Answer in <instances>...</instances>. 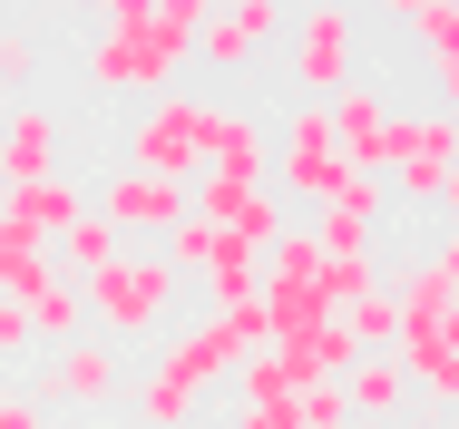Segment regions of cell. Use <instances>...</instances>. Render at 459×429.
<instances>
[{
    "instance_id": "1",
    "label": "cell",
    "mask_w": 459,
    "mask_h": 429,
    "mask_svg": "<svg viewBox=\"0 0 459 429\" xmlns=\"http://www.w3.org/2000/svg\"><path fill=\"white\" fill-rule=\"evenodd\" d=\"M177 293H186V273L167 254H117L89 283V332L98 342H167L177 332Z\"/></svg>"
},
{
    "instance_id": "2",
    "label": "cell",
    "mask_w": 459,
    "mask_h": 429,
    "mask_svg": "<svg viewBox=\"0 0 459 429\" xmlns=\"http://www.w3.org/2000/svg\"><path fill=\"white\" fill-rule=\"evenodd\" d=\"M186 59H195V30L186 20H147V30H98L89 59H79V79L98 98H167L186 79Z\"/></svg>"
},
{
    "instance_id": "3",
    "label": "cell",
    "mask_w": 459,
    "mask_h": 429,
    "mask_svg": "<svg viewBox=\"0 0 459 429\" xmlns=\"http://www.w3.org/2000/svg\"><path fill=\"white\" fill-rule=\"evenodd\" d=\"M283 69L303 98H333V88L362 79V10L352 0H313V10H293V30H283Z\"/></svg>"
},
{
    "instance_id": "4",
    "label": "cell",
    "mask_w": 459,
    "mask_h": 429,
    "mask_svg": "<svg viewBox=\"0 0 459 429\" xmlns=\"http://www.w3.org/2000/svg\"><path fill=\"white\" fill-rule=\"evenodd\" d=\"M459 167V117L450 107H391V137H381V176L401 205H440V185Z\"/></svg>"
},
{
    "instance_id": "5",
    "label": "cell",
    "mask_w": 459,
    "mask_h": 429,
    "mask_svg": "<svg viewBox=\"0 0 459 429\" xmlns=\"http://www.w3.org/2000/svg\"><path fill=\"white\" fill-rule=\"evenodd\" d=\"M205 117H215V98H195V88L147 98V107H137V127H127V167L195 185V176H205Z\"/></svg>"
},
{
    "instance_id": "6",
    "label": "cell",
    "mask_w": 459,
    "mask_h": 429,
    "mask_svg": "<svg viewBox=\"0 0 459 429\" xmlns=\"http://www.w3.org/2000/svg\"><path fill=\"white\" fill-rule=\"evenodd\" d=\"M264 185H274L283 205H303V215L342 185V147H333L323 98H293V107H283V127H274V176H264Z\"/></svg>"
},
{
    "instance_id": "7",
    "label": "cell",
    "mask_w": 459,
    "mask_h": 429,
    "mask_svg": "<svg viewBox=\"0 0 459 429\" xmlns=\"http://www.w3.org/2000/svg\"><path fill=\"white\" fill-rule=\"evenodd\" d=\"M20 390H30L39 410H108V400L127 390V361H117V342H98V332H89V342L49 351V361H39Z\"/></svg>"
},
{
    "instance_id": "8",
    "label": "cell",
    "mask_w": 459,
    "mask_h": 429,
    "mask_svg": "<svg viewBox=\"0 0 459 429\" xmlns=\"http://www.w3.org/2000/svg\"><path fill=\"white\" fill-rule=\"evenodd\" d=\"M89 205L127 235V245H137V235H157V245H167L186 215H195V185H177V176H137V167H108V185H98Z\"/></svg>"
},
{
    "instance_id": "9",
    "label": "cell",
    "mask_w": 459,
    "mask_h": 429,
    "mask_svg": "<svg viewBox=\"0 0 459 429\" xmlns=\"http://www.w3.org/2000/svg\"><path fill=\"white\" fill-rule=\"evenodd\" d=\"M283 30H293V10H283V0H225V10H215V20L195 30V59L235 79V69H245L255 49H274Z\"/></svg>"
},
{
    "instance_id": "10",
    "label": "cell",
    "mask_w": 459,
    "mask_h": 429,
    "mask_svg": "<svg viewBox=\"0 0 459 429\" xmlns=\"http://www.w3.org/2000/svg\"><path fill=\"white\" fill-rule=\"evenodd\" d=\"M401 371H411V390L430 400V410H459V303L450 313H430V322H401Z\"/></svg>"
},
{
    "instance_id": "11",
    "label": "cell",
    "mask_w": 459,
    "mask_h": 429,
    "mask_svg": "<svg viewBox=\"0 0 459 429\" xmlns=\"http://www.w3.org/2000/svg\"><path fill=\"white\" fill-rule=\"evenodd\" d=\"M205 176L264 185V176H274V127H264L255 107H215V117H205Z\"/></svg>"
},
{
    "instance_id": "12",
    "label": "cell",
    "mask_w": 459,
    "mask_h": 429,
    "mask_svg": "<svg viewBox=\"0 0 459 429\" xmlns=\"http://www.w3.org/2000/svg\"><path fill=\"white\" fill-rule=\"evenodd\" d=\"M39 176H59V107L20 98L0 117V185H39Z\"/></svg>"
},
{
    "instance_id": "13",
    "label": "cell",
    "mask_w": 459,
    "mask_h": 429,
    "mask_svg": "<svg viewBox=\"0 0 459 429\" xmlns=\"http://www.w3.org/2000/svg\"><path fill=\"white\" fill-rule=\"evenodd\" d=\"M323 117H333V147H342V167H371L381 176V137H391V98H381V88H333V98H323Z\"/></svg>"
},
{
    "instance_id": "14",
    "label": "cell",
    "mask_w": 459,
    "mask_h": 429,
    "mask_svg": "<svg viewBox=\"0 0 459 429\" xmlns=\"http://www.w3.org/2000/svg\"><path fill=\"white\" fill-rule=\"evenodd\" d=\"M274 361L293 371V390H303V381H342L362 351L342 332V313H323V322H303V332H274Z\"/></svg>"
},
{
    "instance_id": "15",
    "label": "cell",
    "mask_w": 459,
    "mask_h": 429,
    "mask_svg": "<svg viewBox=\"0 0 459 429\" xmlns=\"http://www.w3.org/2000/svg\"><path fill=\"white\" fill-rule=\"evenodd\" d=\"M342 400H352V420H362V429H391V420H401V400H411L401 351H362V361L342 371Z\"/></svg>"
},
{
    "instance_id": "16",
    "label": "cell",
    "mask_w": 459,
    "mask_h": 429,
    "mask_svg": "<svg viewBox=\"0 0 459 429\" xmlns=\"http://www.w3.org/2000/svg\"><path fill=\"white\" fill-rule=\"evenodd\" d=\"M0 215H10V225H30L39 245H59V235L89 215V195H79L69 176H39V185H10V195H0Z\"/></svg>"
},
{
    "instance_id": "17",
    "label": "cell",
    "mask_w": 459,
    "mask_h": 429,
    "mask_svg": "<svg viewBox=\"0 0 459 429\" xmlns=\"http://www.w3.org/2000/svg\"><path fill=\"white\" fill-rule=\"evenodd\" d=\"M20 322H30V342H39V351H69V342H89V293L49 273V283L20 303Z\"/></svg>"
},
{
    "instance_id": "18",
    "label": "cell",
    "mask_w": 459,
    "mask_h": 429,
    "mask_svg": "<svg viewBox=\"0 0 459 429\" xmlns=\"http://www.w3.org/2000/svg\"><path fill=\"white\" fill-rule=\"evenodd\" d=\"M127 254V235H117V225H108V215H79V225H69V235H59V245H49V263H59V283H79V293H89L98 273H108V263Z\"/></svg>"
},
{
    "instance_id": "19",
    "label": "cell",
    "mask_w": 459,
    "mask_h": 429,
    "mask_svg": "<svg viewBox=\"0 0 459 429\" xmlns=\"http://www.w3.org/2000/svg\"><path fill=\"white\" fill-rule=\"evenodd\" d=\"M215 225H225V245H235V254H274L283 235H293V205H283L274 185H245V195L215 215Z\"/></svg>"
},
{
    "instance_id": "20",
    "label": "cell",
    "mask_w": 459,
    "mask_h": 429,
    "mask_svg": "<svg viewBox=\"0 0 459 429\" xmlns=\"http://www.w3.org/2000/svg\"><path fill=\"white\" fill-rule=\"evenodd\" d=\"M391 273H381V254L371 245H342V254H323V273H313V293H323V313H352V303H371Z\"/></svg>"
},
{
    "instance_id": "21",
    "label": "cell",
    "mask_w": 459,
    "mask_h": 429,
    "mask_svg": "<svg viewBox=\"0 0 459 429\" xmlns=\"http://www.w3.org/2000/svg\"><path fill=\"white\" fill-rule=\"evenodd\" d=\"M49 273H59V263H49V245H39L30 225H10V215H0V303H30Z\"/></svg>"
},
{
    "instance_id": "22",
    "label": "cell",
    "mask_w": 459,
    "mask_h": 429,
    "mask_svg": "<svg viewBox=\"0 0 459 429\" xmlns=\"http://www.w3.org/2000/svg\"><path fill=\"white\" fill-rule=\"evenodd\" d=\"M391 303H401V322H430V313H450L459 283L440 263H391Z\"/></svg>"
},
{
    "instance_id": "23",
    "label": "cell",
    "mask_w": 459,
    "mask_h": 429,
    "mask_svg": "<svg viewBox=\"0 0 459 429\" xmlns=\"http://www.w3.org/2000/svg\"><path fill=\"white\" fill-rule=\"evenodd\" d=\"M205 293H215V313L264 303V254H225V263H205Z\"/></svg>"
},
{
    "instance_id": "24",
    "label": "cell",
    "mask_w": 459,
    "mask_h": 429,
    "mask_svg": "<svg viewBox=\"0 0 459 429\" xmlns=\"http://www.w3.org/2000/svg\"><path fill=\"white\" fill-rule=\"evenodd\" d=\"M157 254L177 263V273H205V263H225V254H235V245H225V225H205V215H186V225L167 235V245H157Z\"/></svg>"
},
{
    "instance_id": "25",
    "label": "cell",
    "mask_w": 459,
    "mask_h": 429,
    "mask_svg": "<svg viewBox=\"0 0 459 429\" xmlns=\"http://www.w3.org/2000/svg\"><path fill=\"white\" fill-rule=\"evenodd\" d=\"M342 332H352V351H391V342H401V303H391V283H381L371 303L342 313Z\"/></svg>"
},
{
    "instance_id": "26",
    "label": "cell",
    "mask_w": 459,
    "mask_h": 429,
    "mask_svg": "<svg viewBox=\"0 0 459 429\" xmlns=\"http://www.w3.org/2000/svg\"><path fill=\"white\" fill-rule=\"evenodd\" d=\"M323 273V245H313V225H293L274 254H264V283H313Z\"/></svg>"
},
{
    "instance_id": "27",
    "label": "cell",
    "mask_w": 459,
    "mask_h": 429,
    "mask_svg": "<svg viewBox=\"0 0 459 429\" xmlns=\"http://www.w3.org/2000/svg\"><path fill=\"white\" fill-rule=\"evenodd\" d=\"M245 400H293V371L274 361V342H264L245 371H235V410H245Z\"/></svg>"
},
{
    "instance_id": "28",
    "label": "cell",
    "mask_w": 459,
    "mask_h": 429,
    "mask_svg": "<svg viewBox=\"0 0 459 429\" xmlns=\"http://www.w3.org/2000/svg\"><path fill=\"white\" fill-rule=\"evenodd\" d=\"M293 420H303V429H352L342 381H303V390H293Z\"/></svg>"
},
{
    "instance_id": "29",
    "label": "cell",
    "mask_w": 459,
    "mask_h": 429,
    "mask_svg": "<svg viewBox=\"0 0 459 429\" xmlns=\"http://www.w3.org/2000/svg\"><path fill=\"white\" fill-rule=\"evenodd\" d=\"M411 39H420L430 59H459V0H430V10L411 20Z\"/></svg>"
},
{
    "instance_id": "30",
    "label": "cell",
    "mask_w": 459,
    "mask_h": 429,
    "mask_svg": "<svg viewBox=\"0 0 459 429\" xmlns=\"http://www.w3.org/2000/svg\"><path fill=\"white\" fill-rule=\"evenodd\" d=\"M30 69H39V39L30 30H0V88H30Z\"/></svg>"
},
{
    "instance_id": "31",
    "label": "cell",
    "mask_w": 459,
    "mask_h": 429,
    "mask_svg": "<svg viewBox=\"0 0 459 429\" xmlns=\"http://www.w3.org/2000/svg\"><path fill=\"white\" fill-rule=\"evenodd\" d=\"M225 429H303V420H293V400H245Z\"/></svg>"
},
{
    "instance_id": "32",
    "label": "cell",
    "mask_w": 459,
    "mask_h": 429,
    "mask_svg": "<svg viewBox=\"0 0 459 429\" xmlns=\"http://www.w3.org/2000/svg\"><path fill=\"white\" fill-rule=\"evenodd\" d=\"M108 10V30H147V20H167V0H98Z\"/></svg>"
},
{
    "instance_id": "33",
    "label": "cell",
    "mask_w": 459,
    "mask_h": 429,
    "mask_svg": "<svg viewBox=\"0 0 459 429\" xmlns=\"http://www.w3.org/2000/svg\"><path fill=\"white\" fill-rule=\"evenodd\" d=\"M20 351H30V322H20V303H0V371H10Z\"/></svg>"
},
{
    "instance_id": "34",
    "label": "cell",
    "mask_w": 459,
    "mask_h": 429,
    "mask_svg": "<svg viewBox=\"0 0 459 429\" xmlns=\"http://www.w3.org/2000/svg\"><path fill=\"white\" fill-rule=\"evenodd\" d=\"M30 420H39V400H30L20 381H0V429H30Z\"/></svg>"
},
{
    "instance_id": "35",
    "label": "cell",
    "mask_w": 459,
    "mask_h": 429,
    "mask_svg": "<svg viewBox=\"0 0 459 429\" xmlns=\"http://www.w3.org/2000/svg\"><path fill=\"white\" fill-rule=\"evenodd\" d=\"M430 88H440V107L459 117V59H430Z\"/></svg>"
},
{
    "instance_id": "36",
    "label": "cell",
    "mask_w": 459,
    "mask_h": 429,
    "mask_svg": "<svg viewBox=\"0 0 459 429\" xmlns=\"http://www.w3.org/2000/svg\"><path fill=\"white\" fill-rule=\"evenodd\" d=\"M215 10H225V0H167V20H186V30H205Z\"/></svg>"
},
{
    "instance_id": "37",
    "label": "cell",
    "mask_w": 459,
    "mask_h": 429,
    "mask_svg": "<svg viewBox=\"0 0 459 429\" xmlns=\"http://www.w3.org/2000/svg\"><path fill=\"white\" fill-rule=\"evenodd\" d=\"M430 263H440V273H450V283H459V225H450V245H440V254H430Z\"/></svg>"
},
{
    "instance_id": "38",
    "label": "cell",
    "mask_w": 459,
    "mask_h": 429,
    "mask_svg": "<svg viewBox=\"0 0 459 429\" xmlns=\"http://www.w3.org/2000/svg\"><path fill=\"white\" fill-rule=\"evenodd\" d=\"M440 205H450V225H459V167H450V185H440Z\"/></svg>"
},
{
    "instance_id": "39",
    "label": "cell",
    "mask_w": 459,
    "mask_h": 429,
    "mask_svg": "<svg viewBox=\"0 0 459 429\" xmlns=\"http://www.w3.org/2000/svg\"><path fill=\"white\" fill-rule=\"evenodd\" d=\"M30 429H59V420H49V410H39V420H30Z\"/></svg>"
},
{
    "instance_id": "40",
    "label": "cell",
    "mask_w": 459,
    "mask_h": 429,
    "mask_svg": "<svg viewBox=\"0 0 459 429\" xmlns=\"http://www.w3.org/2000/svg\"><path fill=\"white\" fill-rule=\"evenodd\" d=\"M69 10H98V0H69Z\"/></svg>"
},
{
    "instance_id": "41",
    "label": "cell",
    "mask_w": 459,
    "mask_h": 429,
    "mask_svg": "<svg viewBox=\"0 0 459 429\" xmlns=\"http://www.w3.org/2000/svg\"><path fill=\"white\" fill-rule=\"evenodd\" d=\"M352 429H362V420H352Z\"/></svg>"
}]
</instances>
